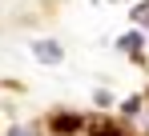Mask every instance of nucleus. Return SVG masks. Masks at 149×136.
<instances>
[{
    "label": "nucleus",
    "instance_id": "f257e3e1",
    "mask_svg": "<svg viewBox=\"0 0 149 136\" xmlns=\"http://www.w3.org/2000/svg\"><path fill=\"white\" fill-rule=\"evenodd\" d=\"M32 56L40 60V64H49V68H56L61 60H65V48L56 44V40H32Z\"/></svg>",
    "mask_w": 149,
    "mask_h": 136
},
{
    "label": "nucleus",
    "instance_id": "f03ea898",
    "mask_svg": "<svg viewBox=\"0 0 149 136\" xmlns=\"http://www.w3.org/2000/svg\"><path fill=\"white\" fill-rule=\"evenodd\" d=\"M117 48H121V52H133V56H137V52L145 48V36H141V32H129V36H121V40H117Z\"/></svg>",
    "mask_w": 149,
    "mask_h": 136
},
{
    "label": "nucleus",
    "instance_id": "7ed1b4c3",
    "mask_svg": "<svg viewBox=\"0 0 149 136\" xmlns=\"http://www.w3.org/2000/svg\"><path fill=\"white\" fill-rule=\"evenodd\" d=\"M89 136H125V128H121V124H113V120H97Z\"/></svg>",
    "mask_w": 149,
    "mask_h": 136
},
{
    "label": "nucleus",
    "instance_id": "20e7f679",
    "mask_svg": "<svg viewBox=\"0 0 149 136\" xmlns=\"http://www.w3.org/2000/svg\"><path fill=\"white\" fill-rule=\"evenodd\" d=\"M52 128H56V132H77V128H81V116L65 112V116H56V120H52Z\"/></svg>",
    "mask_w": 149,
    "mask_h": 136
},
{
    "label": "nucleus",
    "instance_id": "39448f33",
    "mask_svg": "<svg viewBox=\"0 0 149 136\" xmlns=\"http://www.w3.org/2000/svg\"><path fill=\"white\" fill-rule=\"evenodd\" d=\"M133 24H145V28H149V0L133 4Z\"/></svg>",
    "mask_w": 149,
    "mask_h": 136
},
{
    "label": "nucleus",
    "instance_id": "423d86ee",
    "mask_svg": "<svg viewBox=\"0 0 149 136\" xmlns=\"http://www.w3.org/2000/svg\"><path fill=\"white\" fill-rule=\"evenodd\" d=\"M4 136H36V132H32V128H24V124H12Z\"/></svg>",
    "mask_w": 149,
    "mask_h": 136
},
{
    "label": "nucleus",
    "instance_id": "0eeeda50",
    "mask_svg": "<svg viewBox=\"0 0 149 136\" xmlns=\"http://www.w3.org/2000/svg\"><path fill=\"white\" fill-rule=\"evenodd\" d=\"M93 100H97L101 108H109V104H113V92H105V88H101V92H97V96H93Z\"/></svg>",
    "mask_w": 149,
    "mask_h": 136
}]
</instances>
